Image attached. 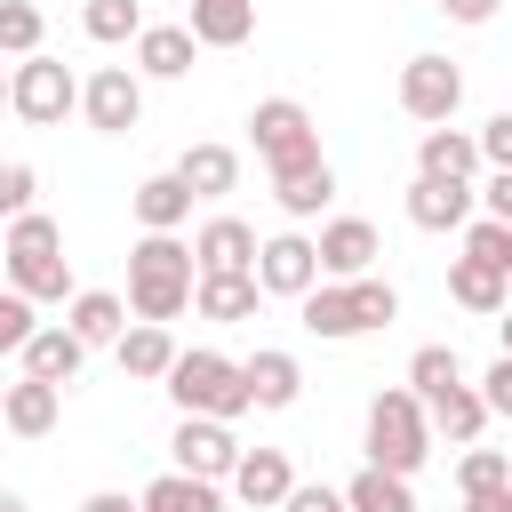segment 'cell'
Returning a JSON list of instances; mask_svg holds the SVG:
<instances>
[{"instance_id": "ab89813d", "label": "cell", "mask_w": 512, "mask_h": 512, "mask_svg": "<svg viewBox=\"0 0 512 512\" xmlns=\"http://www.w3.org/2000/svg\"><path fill=\"white\" fill-rule=\"evenodd\" d=\"M272 512H344V496H336L328 480H296V488H288Z\"/></svg>"}, {"instance_id": "83f0119b", "label": "cell", "mask_w": 512, "mask_h": 512, "mask_svg": "<svg viewBox=\"0 0 512 512\" xmlns=\"http://www.w3.org/2000/svg\"><path fill=\"white\" fill-rule=\"evenodd\" d=\"M296 312H304V336H320V344L360 336V328H352V296H344V280H312V288L296 296Z\"/></svg>"}, {"instance_id": "7402d4cb", "label": "cell", "mask_w": 512, "mask_h": 512, "mask_svg": "<svg viewBox=\"0 0 512 512\" xmlns=\"http://www.w3.org/2000/svg\"><path fill=\"white\" fill-rule=\"evenodd\" d=\"M176 184H184L192 200H224V192L240 184V152H232V144H192V152L176 160Z\"/></svg>"}, {"instance_id": "cb8c5ba5", "label": "cell", "mask_w": 512, "mask_h": 512, "mask_svg": "<svg viewBox=\"0 0 512 512\" xmlns=\"http://www.w3.org/2000/svg\"><path fill=\"white\" fill-rule=\"evenodd\" d=\"M128 208H136V224H144V232H176V224H192V192L176 184V168L144 176V184L128 192Z\"/></svg>"}, {"instance_id": "2e32d148", "label": "cell", "mask_w": 512, "mask_h": 512, "mask_svg": "<svg viewBox=\"0 0 512 512\" xmlns=\"http://www.w3.org/2000/svg\"><path fill=\"white\" fill-rule=\"evenodd\" d=\"M56 416H64V392H56V384H40V376H16V384L0 392V424H8L16 440H48V432H56Z\"/></svg>"}, {"instance_id": "d4e9b609", "label": "cell", "mask_w": 512, "mask_h": 512, "mask_svg": "<svg viewBox=\"0 0 512 512\" xmlns=\"http://www.w3.org/2000/svg\"><path fill=\"white\" fill-rule=\"evenodd\" d=\"M64 328H72L80 344H112V336L128 328V304H120L112 288H72V296H64Z\"/></svg>"}, {"instance_id": "484cf974", "label": "cell", "mask_w": 512, "mask_h": 512, "mask_svg": "<svg viewBox=\"0 0 512 512\" xmlns=\"http://www.w3.org/2000/svg\"><path fill=\"white\" fill-rule=\"evenodd\" d=\"M424 424H432V432H448L456 448H472V440L488 432V408H480V392L456 376L448 392H432V400H424Z\"/></svg>"}, {"instance_id": "30bf717a", "label": "cell", "mask_w": 512, "mask_h": 512, "mask_svg": "<svg viewBox=\"0 0 512 512\" xmlns=\"http://www.w3.org/2000/svg\"><path fill=\"white\" fill-rule=\"evenodd\" d=\"M376 256H384V240H376V224H368V216H328V224H320V240H312L320 280H352V272H368Z\"/></svg>"}, {"instance_id": "7a4b0ae2", "label": "cell", "mask_w": 512, "mask_h": 512, "mask_svg": "<svg viewBox=\"0 0 512 512\" xmlns=\"http://www.w3.org/2000/svg\"><path fill=\"white\" fill-rule=\"evenodd\" d=\"M0 256H8V288L16 296H32V304H64L72 296V264H64V224L56 216H40V208L8 216Z\"/></svg>"}, {"instance_id": "7bdbcfd3", "label": "cell", "mask_w": 512, "mask_h": 512, "mask_svg": "<svg viewBox=\"0 0 512 512\" xmlns=\"http://www.w3.org/2000/svg\"><path fill=\"white\" fill-rule=\"evenodd\" d=\"M496 8H504V0H440V16H448V24H488Z\"/></svg>"}, {"instance_id": "d6986e66", "label": "cell", "mask_w": 512, "mask_h": 512, "mask_svg": "<svg viewBox=\"0 0 512 512\" xmlns=\"http://www.w3.org/2000/svg\"><path fill=\"white\" fill-rule=\"evenodd\" d=\"M192 56H200V40H192L184 24H144V32H136V72H144V80H184Z\"/></svg>"}, {"instance_id": "52a82bcc", "label": "cell", "mask_w": 512, "mask_h": 512, "mask_svg": "<svg viewBox=\"0 0 512 512\" xmlns=\"http://www.w3.org/2000/svg\"><path fill=\"white\" fill-rule=\"evenodd\" d=\"M456 104H464V72L448 56H408L400 64V112L408 120L440 128V120H456Z\"/></svg>"}, {"instance_id": "e575fe53", "label": "cell", "mask_w": 512, "mask_h": 512, "mask_svg": "<svg viewBox=\"0 0 512 512\" xmlns=\"http://www.w3.org/2000/svg\"><path fill=\"white\" fill-rule=\"evenodd\" d=\"M464 256L512 272V224H496V216H464Z\"/></svg>"}, {"instance_id": "60d3db41", "label": "cell", "mask_w": 512, "mask_h": 512, "mask_svg": "<svg viewBox=\"0 0 512 512\" xmlns=\"http://www.w3.org/2000/svg\"><path fill=\"white\" fill-rule=\"evenodd\" d=\"M472 144H480V168H512V112H496Z\"/></svg>"}, {"instance_id": "5bb4252c", "label": "cell", "mask_w": 512, "mask_h": 512, "mask_svg": "<svg viewBox=\"0 0 512 512\" xmlns=\"http://www.w3.org/2000/svg\"><path fill=\"white\" fill-rule=\"evenodd\" d=\"M464 216H472V184H456V176H416L408 184V224L416 232H464Z\"/></svg>"}, {"instance_id": "8fae6325", "label": "cell", "mask_w": 512, "mask_h": 512, "mask_svg": "<svg viewBox=\"0 0 512 512\" xmlns=\"http://www.w3.org/2000/svg\"><path fill=\"white\" fill-rule=\"evenodd\" d=\"M248 272H256V288H264V296H304V288L320 280V264H312V240H304V232H272V240H256Z\"/></svg>"}, {"instance_id": "f6af8a7d", "label": "cell", "mask_w": 512, "mask_h": 512, "mask_svg": "<svg viewBox=\"0 0 512 512\" xmlns=\"http://www.w3.org/2000/svg\"><path fill=\"white\" fill-rule=\"evenodd\" d=\"M80 512H136V496H120V488H96Z\"/></svg>"}, {"instance_id": "ba28073f", "label": "cell", "mask_w": 512, "mask_h": 512, "mask_svg": "<svg viewBox=\"0 0 512 512\" xmlns=\"http://www.w3.org/2000/svg\"><path fill=\"white\" fill-rule=\"evenodd\" d=\"M72 112H88L96 136H128V128L144 120V80H136L128 64H104V72L80 80V104H72Z\"/></svg>"}, {"instance_id": "b9f144b4", "label": "cell", "mask_w": 512, "mask_h": 512, "mask_svg": "<svg viewBox=\"0 0 512 512\" xmlns=\"http://www.w3.org/2000/svg\"><path fill=\"white\" fill-rule=\"evenodd\" d=\"M480 408H488V416H512V360H488V376H480Z\"/></svg>"}, {"instance_id": "9c48e42d", "label": "cell", "mask_w": 512, "mask_h": 512, "mask_svg": "<svg viewBox=\"0 0 512 512\" xmlns=\"http://www.w3.org/2000/svg\"><path fill=\"white\" fill-rule=\"evenodd\" d=\"M168 456H176V472H192V480H224V472H232V456H240V440H232V424H224V416H176Z\"/></svg>"}, {"instance_id": "4fadbf2b", "label": "cell", "mask_w": 512, "mask_h": 512, "mask_svg": "<svg viewBox=\"0 0 512 512\" xmlns=\"http://www.w3.org/2000/svg\"><path fill=\"white\" fill-rule=\"evenodd\" d=\"M224 480H232V496H240L248 512H272V504L296 488V472H288V456H280V448H240Z\"/></svg>"}, {"instance_id": "d6a6232c", "label": "cell", "mask_w": 512, "mask_h": 512, "mask_svg": "<svg viewBox=\"0 0 512 512\" xmlns=\"http://www.w3.org/2000/svg\"><path fill=\"white\" fill-rule=\"evenodd\" d=\"M464 376V360H456V344H416L408 352V392L416 400H432V392H448Z\"/></svg>"}, {"instance_id": "1f68e13d", "label": "cell", "mask_w": 512, "mask_h": 512, "mask_svg": "<svg viewBox=\"0 0 512 512\" xmlns=\"http://www.w3.org/2000/svg\"><path fill=\"white\" fill-rule=\"evenodd\" d=\"M344 296H352V328H360V336L400 320V288H392V280H376V272H352V280H344Z\"/></svg>"}, {"instance_id": "bcb514c9", "label": "cell", "mask_w": 512, "mask_h": 512, "mask_svg": "<svg viewBox=\"0 0 512 512\" xmlns=\"http://www.w3.org/2000/svg\"><path fill=\"white\" fill-rule=\"evenodd\" d=\"M0 512H32V504H24V496H16V488H0Z\"/></svg>"}, {"instance_id": "e0dca14e", "label": "cell", "mask_w": 512, "mask_h": 512, "mask_svg": "<svg viewBox=\"0 0 512 512\" xmlns=\"http://www.w3.org/2000/svg\"><path fill=\"white\" fill-rule=\"evenodd\" d=\"M192 272H248V256H256V232L240 224V216H208L192 240Z\"/></svg>"}, {"instance_id": "7dc6e473", "label": "cell", "mask_w": 512, "mask_h": 512, "mask_svg": "<svg viewBox=\"0 0 512 512\" xmlns=\"http://www.w3.org/2000/svg\"><path fill=\"white\" fill-rule=\"evenodd\" d=\"M0 104H8V64H0Z\"/></svg>"}, {"instance_id": "277c9868", "label": "cell", "mask_w": 512, "mask_h": 512, "mask_svg": "<svg viewBox=\"0 0 512 512\" xmlns=\"http://www.w3.org/2000/svg\"><path fill=\"white\" fill-rule=\"evenodd\" d=\"M432 456V424H424V400L416 392H376L368 400V464L376 472H424Z\"/></svg>"}, {"instance_id": "7c38bea8", "label": "cell", "mask_w": 512, "mask_h": 512, "mask_svg": "<svg viewBox=\"0 0 512 512\" xmlns=\"http://www.w3.org/2000/svg\"><path fill=\"white\" fill-rule=\"evenodd\" d=\"M240 384H248V408H296V392H304V360L280 352V344H256V352L240 360Z\"/></svg>"}, {"instance_id": "ac0fdd59", "label": "cell", "mask_w": 512, "mask_h": 512, "mask_svg": "<svg viewBox=\"0 0 512 512\" xmlns=\"http://www.w3.org/2000/svg\"><path fill=\"white\" fill-rule=\"evenodd\" d=\"M256 304H264L256 272H200L192 280V312L200 320H256Z\"/></svg>"}, {"instance_id": "74e56055", "label": "cell", "mask_w": 512, "mask_h": 512, "mask_svg": "<svg viewBox=\"0 0 512 512\" xmlns=\"http://www.w3.org/2000/svg\"><path fill=\"white\" fill-rule=\"evenodd\" d=\"M32 192H40L32 160H0V224H8V216H24V208H32Z\"/></svg>"}, {"instance_id": "6da1fadb", "label": "cell", "mask_w": 512, "mask_h": 512, "mask_svg": "<svg viewBox=\"0 0 512 512\" xmlns=\"http://www.w3.org/2000/svg\"><path fill=\"white\" fill-rule=\"evenodd\" d=\"M192 280H200V272H192V248H184L176 232H144V240L128 248V296H120V304H128L136 320H160V328H168V320L192 304Z\"/></svg>"}, {"instance_id": "3957f363", "label": "cell", "mask_w": 512, "mask_h": 512, "mask_svg": "<svg viewBox=\"0 0 512 512\" xmlns=\"http://www.w3.org/2000/svg\"><path fill=\"white\" fill-rule=\"evenodd\" d=\"M168 400H176V416H248V384H240V360H224V352H176L168 360Z\"/></svg>"}, {"instance_id": "9a60e30c", "label": "cell", "mask_w": 512, "mask_h": 512, "mask_svg": "<svg viewBox=\"0 0 512 512\" xmlns=\"http://www.w3.org/2000/svg\"><path fill=\"white\" fill-rule=\"evenodd\" d=\"M16 360H24V376H40V384H56V392H64V384L80 376L88 344H80V336H72V328L56 320V328H32V336L16 344Z\"/></svg>"}, {"instance_id": "f546056e", "label": "cell", "mask_w": 512, "mask_h": 512, "mask_svg": "<svg viewBox=\"0 0 512 512\" xmlns=\"http://www.w3.org/2000/svg\"><path fill=\"white\" fill-rule=\"evenodd\" d=\"M200 48H240L256 32V0H192V24H184Z\"/></svg>"}, {"instance_id": "4316f807", "label": "cell", "mask_w": 512, "mask_h": 512, "mask_svg": "<svg viewBox=\"0 0 512 512\" xmlns=\"http://www.w3.org/2000/svg\"><path fill=\"white\" fill-rule=\"evenodd\" d=\"M448 296H456L464 312L496 320V312H504V296H512V272H496V264H472V256H456V264H448Z\"/></svg>"}, {"instance_id": "8992f818", "label": "cell", "mask_w": 512, "mask_h": 512, "mask_svg": "<svg viewBox=\"0 0 512 512\" xmlns=\"http://www.w3.org/2000/svg\"><path fill=\"white\" fill-rule=\"evenodd\" d=\"M248 136H256V160L280 176V168H296V160H320V128H312V112L296 104V96H264L256 112H248Z\"/></svg>"}, {"instance_id": "f1b7e54d", "label": "cell", "mask_w": 512, "mask_h": 512, "mask_svg": "<svg viewBox=\"0 0 512 512\" xmlns=\"http://www.w3.org/2000/svg\"><path fill=\"white\" fill-rule=\"evenodd\" d=\"M136 512H224V480H192V472H160Z\"/></svg>"}, {"instance_id": "d590c367", "label": "cell", "mask_w": 512, "mask_h": 512, "mask_svg": "<svg viewBox=\"0 0 512 512\" xmlns=\"http://www.w3.org/2000/svg\"><path fill=\"white\" fill-rule=\"evenodd\" d=\"M80 24H88V40H136L144 32V8L136 0H88Z\"/></svg>"}, {"instance_id": "f35d334b", "label": "cell", "mask_w": 512, "mask_h": 512, "mask_svg": "<svg viewBox=\"0 0 512 512\" xmlns=\"http://www.w3.org/2000/svg\"><path fill=\"white\" fill-rule=\"evenodd\" d=\"M32 312H40L32 296H16V288H0V360H8V352H16V344H24L32 328H40Z\"/></svg>"}, {"instance_id": "4dcf8cb0", "label": "cell", "mask_w": 512, "mask_h": 512, "mask_svg": "<svg viewBox=\"0 0 512 512\" xmlns=\"http://www.w3.org/2000/svg\"><path fill=\"white\" fill-rule=\"evenodd\" d=\"M336 496H344V512H416V488L400 472H376V464H360Z\"/></svg>"}, {"instance_id": "5b68a950", "label": "cell", "mask_w": 512, "mask_h": 512, "mask_svg": "<svg viewBox=\"0 0 512 512\" xmlns=\"http://www.w3.org/2000/svg\"><path fill=\"white\" fill-rule=\"evenodd\" d=\"M72 104H80V80H72V64H64V56L32 48V56H16V64H8V112H16V120L56 128Z\"/></svg>"}, {"instance_id": "8d00e7d4", "label": "cell", "mask_w": 512, "mask_h": 512, "mask_svg": "<svg viewBox=\"0 0 512 512\" xmlns=\"http://www.w3.org/2000/svg\"><path fill=\"white\" fill-rule=\"evenodd\" d=\"M512 480V464H504V448H464V464H456V488L472 496V488H504Z\"/></svg>"}, {"instance_id": "44dd1931", "label": "cell", "mask_w": 512, "mask_h": 512, "mask_svg": "<svg viewBox=\"0 0 512 512\" xmlns=\"http://www.w3.org/2000/svg\"><path fill=\"white\" fill-rule=\"evenodd\" d=\"M416 176H456V184H472V176H480V144L440 120V128H424V144H416Z\"/></svg>"}, {"instance_id": "836d02e7", "label": "cell", "mask_w": 512, "mask_h": 512, "mask_svg": "<svg viewBox=\"0 0 512 512\" xmlns=\"http://www.w3.org/2000/svg\"><path fill=\"white\" fill-rule=\"evenodd\" d=\"M48 40V16L32 0H0V56H32Z\"/></svg>"}, {"instance_id": "603a6c76", "label": "cell", "mask_w": 512, "mask_h": 512, "mask_svg": "<svg viewBox=\"0 0 512 512\" xmlns=\"http://www.w3.org/2000/svg\"><path fill=\"white\" fill-rule=\"evenodd\" d=\"M272 200L304 224V216H320V208L336 200V168H328V160H296V168H280V176H272Z\"/></svg>"}, {"instance_id": "c3c4849f", "label": "cell", "mask_w": 512, "mask_h": 512, "mask_svg": "<svg viewBox=\"0 0 512 512\" xmlns=\"http://www.w3.org/2000/svg\"><path fill=\"white\" fill-rule=\"evenodd\" d=\"M0 392H8V384H0Z\"/></svg>"}, {"instance_id": "ee69618b", "label": "cell", "mask_w": 512, "mask_h": 512, "mask_svg": "<svg viewBox=\"0 0 512 512\" xmlns=\"http://www.w3.org/2000/svg\"><path fill=\"white\" fill-rule=\"evenodd\" d=\"M464 512H512V480H504V488H472Z\"/></svg>"}, {"instance_id": "ffe728a7", "label": "cell", "mask_w": 512, "mask_h": 512, "mask_svg": "<svg viewBox=\"0 0 512 512\" xmlns=\"http://www.w3.org/2000/svg\"><path fill=\"white\" fill-rule=\"evenodd\" d=\"M112 352H120V376L160 384V376H168V360H176V336H168L160 320H136V328H120V336H112Z\"/></svg>"}]
</instances>
